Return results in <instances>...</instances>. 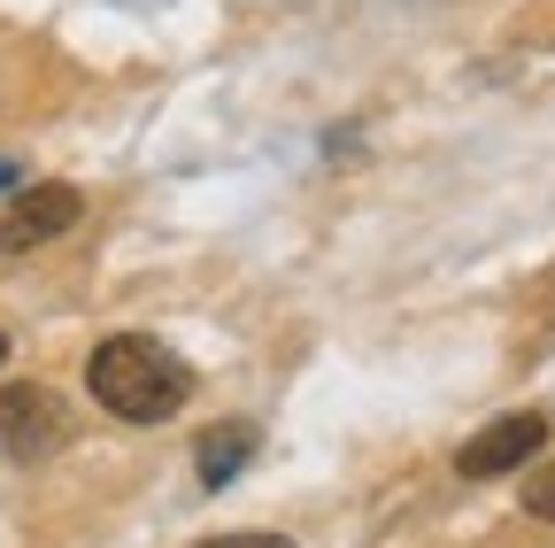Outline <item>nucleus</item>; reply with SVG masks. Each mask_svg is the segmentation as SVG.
I'll return each mask as SVG.
<instances>
[{
    "instance_id": "nucleus-1",
    "label": "nucleus",
    "mask_w": 555,
    "mask_h": 548,
    "mask_svg": "<svg viewBox=\"0 0 555 548\" xmlns=\"http://www.w3.org/2000/svg\"><path fill=\"white\" fill-rule=\"evenodd\" d=\"M86 394L108 409V418H124V425H163V418L185 409L193 371L163 348V340H147V332H108L101 348L86 356Z\"/></svg>"
},
{
    "instance_id": "nucleus-3",
    "label": "nucleus",
    "mask_w": 555,
    "mask_h": 548,
    "mask_svg": "<svg viewBox=\"0 0 555 548\" xmlns=\"http://www.w3.org/2000/svg\"><path fill=\"white\" fill-rule=\"evenodd\" d=\"M540 448H547V409H509V418L478 425V433L455 448V471H463V479H509V471H525Z\"/></svg>"
},
{
    "instance_id": "nucleus-4",
    "label": "nucleus",
    "mask_w": 555,
    "mask_h": 548,
    "mask_svg": "<svg viewBox=\"0 0 555 548\" xmlns=\"http://www.w3.org/2000/svg\"><path fill=\"white\" fill-rule=\"evenodd\" d=\"M78 217H86V193L78 186H24L9 209H0V255H31V247L62 240Z\"/></svg>"
},
{
    "instance_id": "nucleus-2",
    "label": "nucleus",
    "mask_w": 555,
    "mask_h": 548,
    "mask_svg": "<svg viewBox=\"0 0 555 548\" xmlns=\"http://www.w3.org/2000/svg\"><path fill=\"white\" fill-rule=\"evenodd\" d=\"M62 441H69V409H62V394H54V386H39V379L0 386V456H16V463H47Z\"/></svg>"
},
{
    "instance_id": "nucleus-8",
    "label": "nucleus",
    "mask_w": 555,
    "mask_h": 548,
    "mask_svg": "<svg viewBox=\"0 0 555 548\" xmlns=\"http://www.w3.org/2000/svg\"><path fill=\"white\" fill-rule=\"evenodd\" d=\"M9 178H16V163H0V186H9Z\"/></svg>"
},
{
    "instance_id": "nucleus-7",
    "label": "nucleus",
    "mask_w": 555,
    "mask_h": 548,
    "mask_svg": "<svg viewBox=\"0 0 555 548\" xmlns=\"http://www.w3.org/2000/svg\"><path fill=\"white\" fill-rule=\"evenodd\" d=\"M193 548H294L286 533H217V540H193Z\"/></svg>"
},
{
    "instance_id": "nucleus-5",
    "label": "nucleus",
    "mask_w": 555,
    "mask_h": 548,
    "mask_svg": "<svg viewBox=\"0 0 555 548\" xmlns=\"http://www.w3.org/2000/svg\"><path fill=\"white\" fill-rule=\"evenodd\" d=\"M247 456H255V425H217L201 441V487H232Z\"/></svg>"
},
{
    "instance_id": "nucleus-6",
    "label": "nucleus",
    "mask_w": 555,
    "mask_h": 548,
    "mask_svg": "<svg viewBox=\"0 0 555 548\" xmlns=\"http://www.w3.org/2000/svg\"><path fill=\"white\" fill-rule=\"evenodd\" d=\"M517 495H525V510H532V518H547V525H555V463H540Z\"/></svg>"
},
{
    "instance_id": "nucleus-9",
    "label": "nucleus",
    "mask_w": 555,
    "mask_h": 548,
    "mask_svg": "<svg viewBox=\"0 0 555 548\" xmlns=\"http://www.w3.org/2000/svg\"><path fill=\"white\" fill-rule=\"evenodd\" d=\"M0 364H9V332H0Z\"/></svg>"
}]
</instances>
